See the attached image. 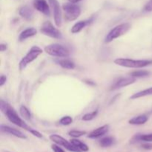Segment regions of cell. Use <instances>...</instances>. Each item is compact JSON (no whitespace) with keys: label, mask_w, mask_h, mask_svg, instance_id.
I'll use <instances>...</instances> for the list:
<instances>
[{"label":"cell","mask_w":152,"mask_h":152,"mask_svg":"<svg viewBox=\"0 0 152 152\" xmlns=\"http://www.w3.org/2000/svg\"><path fill=\"white\" fill-rule=\"evenodd\" d=\"M34 6L38 11L46 16H50V7L45 0H34Z\"/></svg>","instance_id":"8fae6325"},{"label":"cell","mask_w":152,"mask_h":152,"mask_svg":"<svg viewBox=\"0 0 152 152\" xmlns=\"http://www.w3.org/2000/svg\"><path fill=\"white\" fill-rule=\"evenodd\" d=\"M97 114L98 109H96L95 111H92L91 113H88V114H86L85 115H83V117H82V120H83V121H91V120H94L96 117Z\"/></svg>","instance_id":"cb8c5ba5"},{"label":"cell","mask_w":152,"mask_h":152,"mask_svg":"<svg viewBox=\"0 0 152 152\" xmlns=\"http://www.w3.org/2000/svg\"><path fill=\"white\" fill-rule=\"evenodd\" d=\"M94 21V18L91 17L89 19H86V20H82V21H79V22H76L73 27L71 28V33L72 34H78L80 33V31H83L86 26H88V25H90L91 22H93Z\"/></svg>","instance_id":"4fadbf2b"},{"label":"cell","mask_w":152,"mask_h":152,"mask_svg":"<svg viewBox=\"0 0 152 152\" xmlns=\"http://www.w3.org/2000/svg\"><path fill=\"white\" fill-rule=\"evenodd\" d=\"M143 11L148 13V12H152V0H149L148 2L145 4L143 7Z\"/></svg>","instance_id":"83f0119b"},{"label":"cell","mask_w":152,"mask_h":152,"mask_svg":"<svg viewBox=\"0 0 152 152\" xmlns=\"http://www.w3.org/2000/svg\"><path fill=\"white\" fill-rule=\"evenodd\" d=\"M86 134V132H85V131L72 130V131H70V132H68V135L71 136V137H74V138L80 137Z\"/></svg>","instance_id":"d4e9b609"},{"label":"cell","mask_w":152,"mask_h":152,"mask_svg":"<svg viewBox=\"0 0 152 152\" xmlns=\"http://www.w3.org/2000/svg\"><path fill=\"white\" fill-rule=\"evenodd\" d=\"M115 140L114 138L112 137H105L102 138L99 140V145L101 147L103 148H107V147H110L114 143Z\"/></svg>","instance_id":"44dd1931"},{"label":"cell","mask_w":152,"mask_h":152,"mask_svg":"<svg viewBox=\"0 0 152 152\" xmlns=\"http://www.w3.org/2000/svg\"><path fill=\"white\" fill-rule=\"evenodd\" d=\"M7 44L1 43V45H0V50H1V52H4V50H7Z\"/></svg>","instance_id":"1f68e13d"},{"label":"cell","mask_w":152,"mask_h":152,"mask_svg":"<svg viewBox=\"0 0 152 152\" xmlns=\"http://www.w3.org/2000/svg\"><path fill=\"white\" fill-rule=\"evenodd\" d=\"M49 138H50V140L53 141L54 143L64 147V148H66V149L68 150V151H72V152H81L80 150H79L77 147L74 146L71 142H68L67 140H65V138L62 137L60 136V135L51 134L50 137H49Z\"/></svg>","instance_id":"ba28073f"},{"label":"cell","mask_w":152,"mask_h":152,"mask_svg":"<svg viewBox=\"0 0 152 152\" xmlns=\"http://www.w3.org/2000/svg\"><path fill=\"white\" fill-rule=\"evenodd\" d=\"M149 74L150 73L148 71H145V70H139V71L132 72L130 74V76L134 77V78H142V77H148Z\"/></svg>","instance_id":"603a6c76"},{"label":"cell","mask_w":152,"mask_h":152,"mask_svg":"<svg viewBox=\"0 0 152 152\" xmlns=\"http://www.w3.org/2000/svg\"><path fill=\"white\" fill-rule=\"evenodd\" d=\"M37 31L36 28H28L21 32V34L19 36V40L20 42H23L27 39L30 38V37H34L35 35H37Z\"/></svg>","instance_id":"9a60e30c"},{"label":"cell","mask_w":152,"mask_h":152,"mask_svg":"<svg viewBox=\"0 0 152 152\" xmlns=\"http://www.w3.org/2000/svg\"><path fill=\"white\" fill-rule=\"evenodd\" d=\"M73 123V118L70 116H65V117H62L59 120V124L62 126H67L71 125Z\"/></svg>","instance_id":"484cf974"},{"label":"cell","mask_w":152,"mask_h":152,"mask_svg":"<svg viewBox=\"0 0 152 152\" xmlns=\"http://www.w3.org/2000/svg\"><path fill=\"white\" fill-rule=\"evenodd\" d=\"M5 152H9V151H5Z\"/></svg>","instance_id":"e575fe53"},{"label":"cell","mask_w":152,"mask_h":152,"mask_svg":"<svg viewBox=\"0 0 152 152\" xmlns=\"http://www.w3.org/2000/svg\"><path fill=\"white\" fill-rule=\"evenodd\" d=\"M7 82V77L5 75H1V77H0V86L2 87L4 84L6 83Z\"/></svg>","instance_id":"f546056e"},{"label":"cell","mask_w":152,"mask_h":152,"mask_svg":"<svg viewBox=\"0 0 152 152\" xmlns=\"http://www.w3.org/2000/svg\"><path fill=\"white\" fill-rule=\"evenodd\" d=\"M140 141L151 142H152V134H140Z\"/></svg>","instance_id":"4316f807"},{"label":"cell","mask_w":152,"mask_h":152,"mask_svg":"<svg viewBox=\"0 0 152 152\" xmlns=\"http://www.w3.org/2000/svg\"><path fill=\"white\" fill-rule=\"evenodd\" d=\"M109 130V126L108 125H105L101 127L97 128V129H94L88 135V137L91 138V139H96V138H99L101 137L104 136L105 134H107Z\"/></svg>","instance_id":"5bb4252c"},{"label":"cell","mask_w":152,"mask_h":152,"mask_svg":"<svg viewBox=\"0 0 152 152\" xmlns=\"http://www.w3.org/2000/svg\"><path fill=\"white\" fill-rule=\"evenodd\" d=\"M1 131L4 133L9 134L10 135L16 137L20 138V139H26L27 137L20 132L18 129H14V128H11L8 126H4V125H1Z\"/></svg>","instance_id":"7c38bea8"},{"label":"cell","mask_w":152,"mask_h":152,"mask_svg":"<svg viewBox=\"0 0 152 152\" xmlns=\"http://www.w3.org/2000/svg\"><path fill=\"white\" fill-rule=\"evenodd\" d=\"M119 66L129 68H142L152 65V60L148 59H132L129 58H117L114 61Z\"/></svg>","instance_id":"7a4b0ae2"},{"label":"cell","mask_w":152,"mask_h":152,"mask_svg":"<svg viewBox=\"0 0 152 152\" xmlns=\"http://www.w3.org/2000/svg\"><path fill=\"white\" fill-rule=\"evenodd\" d=\"M48 1L53 10L55 25L59 28L62 25V11L59 1L57 0H48Z\"/></svg>","instance_id":"9c48e42d"},{"label":"cell","mask_w":152,"mask_h":152,"mask_svg":"<svg viewBox=\"0 0 152 152\" xmlns=\"http://www.w3.org/2000/svg\"><path fill=\"white\" fill-rule=\"evenodd\" d=\"M131 25L129 23H123L117 25L109 31L105 38V43H110L116 39L126 34L131 29Z\"/></svg>","instance_id":"277c9868"},{"label":"cell","mask_w":152,"mask_h":152,"mask_svg":"<svg viewBox=\"0 0 152 152\" xmlns=\"http://www.w3.org/2000/svg\"><path fill=\"white\" fill-rule=\"evenodd\" d=\"M42 50L38 46H33L25 56L22 57L19 63V68L20 71H23L30 63L34 62L38 58L39 56L42 54Z\"/></svg>","instance_id":"3957f363"},{"label":"cell","mask_w":152,"mask_h":152,"mask_svg":"<svg viewBox=\"0 0 152 152\" xmlns=\"http://www.w3.org/2000/svg\"><path fill=\"white\" fill-rule=\"evenodd\" d=\"M148 120V117L145 114L137 116V117H133L129 121V124L134 125V126H140V125H143Z\"/></svg>","instance_id":"ac0fdd59"},{"label":"cell","mask_w":152,"mask_h":152,"mask_svg":"<svg viewBox=\"0 0 152 152\" xmlns=\"http://www.w3.org/2000/svg\"><path fill=\"white\" fill-rule=\"evenodd\" d=\"M152 95V87L148 88L145 89V90L140 91L137 92L136 94H134L132 96L130 97V99H136L138 98L144 97V96H151Z\"/></svg>","instance_id":"d6986e66"},{"label":"cell","mask_w":152,"mask_h":152,"mask_svg":"<svg viewBox=\"0 0 152 152\" xmlns=\"http://www.w3.org/2000/svg\"><path fill=\"white\" fill-rule=\"evenodd\" d=\"M51 148L53 151V152H65L62 148H60L57 144H53V145H51Z\"/></svg>","instance_id":"f1b7e54d"},{"label":"cell","mask_w":152,"mask_h":152,"mask_svg":"<svg viewBox=\"0 0 152 152\" xmlns=\"http://www.w3.org/2000/svg\"><path fill=\"white\" fill-rule=\"evenodd\" d=\"M19 113H20V115L22 116V117L24 120H31V117H32L31 116V113L26 106L22 105L20 107V108H19Z\"/></svg>","instance_id":"7402d4cb"},{"label":"cell","mask_w":152,"mask_h":152,"mask_svg":"<svg viewBox=\"0 0 152 152\" xmlns=\"http://www.w3.org/2000/svg\"><path fill=\"white\" fill-rule=\"evenodd\" d=\"M0 109H1V112L5 114L6 117H7V119H8V120L10 123L19 126V127L22 128V129H25V130L28 131V132H29L30 133L32 134L34 136L37 137H43L42 134L40 132L35 130V129H33L32 128L28 126L27 123L23 120H22L21 117H19V116L16 113V110L11 105H10L7 102H4L2 99H1V101H0Z\"/></svg>","instance_id":"6da1fadb"},{"label":"cell","mask_w":152,"mask_h":152,"mask_svg":"<svg viewBox=\"0 0 152 152\" xmlns=\"http://www.w3.org/2000/svg\"><path fill=\"white\" fill-rule=\"evenodd\" d=\"M40 31L42 34L50 37V38L56 39H59L62 38V34L59 30L53 26V24L50 22H44L40 28Z\"/></svg>","instance_id":"52a82bcc"},{"label":"cell","mask_w":152,"mask_h":152,"mask_svg":"<svg viewBox=\"0 0 152 152\" xmlns=\"http://www.w3.org/2000/svg\"><path fill=\"white\" fill-rule=\"evenodd\" d=\"M71 142L74 145V146L77 147L79 150H80L81 152H87L88 151L89 148L86 144H85L84 142H83L82 141L79 140L77 139H72L71 140Z\"/></svg>","instance_id":"ffe728a7"},{"label":"cell","mask_w":152,"mask_h":152,"mask_svg":"<svg viewBox=\"0 0 152 152\" xmlns=\"http://www.w3.org/2000/svg\"><path fill=\"white\" fill-rule=\"evenodd\" d=\"M86 83H88V85H92V86H95V85H96L94 83V82L90 81V80H86Z\"/></svg>","instance_id":"d6a6232c"},{"label":"cell","mask_w":152,"mask_h":152,"mask_svg":"<svg viewBox=\"0 0 152 152\" xmlns=\"http://www.w3.org/2000/svg\"><path fill=\"white\" fill-rule=\"evenodd\" d=\"M64 12H65V18L66 20L74 21L81 14V9L80 6L74 4V3H66L62 6Z\"/></svg>","instance_id":"8992f818"},{"label":"cell","mask_w":152,"mask_h":152,"mask_svg":"<svg viewBox=\"0 0 152 152\" xmlns=\"http://www.w3.org/2000/svg\"><path fill=\"white\" fill-rule=\"evenodd\" d=\"M68 1H69L71 3H74V4H75V3H77L79 2V1H80L81 0H68Z\"/></svg>","instance_id":"836d02e7"},{"label":"cell","mask_w":152,"mask_h":152,"mask_svg":"<svg viewBox=\"0 0 152 152\" xmlns=\"http://www.w3.org/2000/svg\"><path fill=\"white\" fill-rule=\"evenodd\" d=\"M136 82V78H134L132 77H120L118 80H116L112 86H111V91H115L118 90V89L122 88L127 87V86H130V85L133 84Z\"/></svg>","instance_id":"30bf717a"},{"label":"cell","mask_w":152,"mask_h":152,"mask_svg":"<svg viewBox=\"0 0 152 152\" xmlns=\"http://www.w3.org/2000/svg\"><path fill=\"white\" fill-rule=\"evenodd\" d=\"M142 148L145 150H152V144L146 142V143H144L142 145Z\"/></svg>","instance_id":"4dcf8cb0"},{"label":"cell","mask_w":152,"mask_h":152,"mask_svg":"<svg viewBox=\"0 0 152 152\" xmlns=\"http://www.w3.org/2000/svg\"><path fill=\"white\" fill-rule=\"evenodd\" d=\"M19 13L22 18L30 21L34 17V10L28 6H23L19 10Z\"/></svg>","instance_id":"2e32d148"},{"label":"cell","mask_w":152,"mask_h":152,"mask_svg":"<svg viewBox=\"0 0 152 152\" xmlns=\"http://www.w3.org/2000/svg\"><path fill=\"white\" fill-rule=\"evenodd\" d=\"M55 62L60 65L62 68L68 70H73L75 68L76 65L73 61L70 60L68 59H59L55 60Z\"/></svg>","instance_id":"e0dca14e"},{"label":"cell","mask_w":152,"mask_h":152,"mask_svg":"<svg viewBox=\"0 0 152 152\" xmlns=\"http://www.w3.org/2000/svg\"><path fill=\"white\" fill-rule=\"evenodd\" d=\"M44 50L48 55L55 56V57L66 58L68 57L70 55L69 50L65 46L60 44H57V43L45 46Z\"/></svg>","instance_id":"5b68a950"}]
</instances>
